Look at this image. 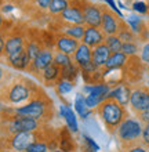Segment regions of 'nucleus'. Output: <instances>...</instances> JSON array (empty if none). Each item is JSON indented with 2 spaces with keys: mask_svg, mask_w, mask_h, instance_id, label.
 <instances>
[{
  "mask_svg": "<svg viewBox=\"0 0 149 152\" xmlns=\"http://www.w3.org/2000/svg\"><path fill=\"white\" fill-rule=\"evenodd\" d=\"M7 29H0V61L4 60V47H6V36H7Z\"/></svg>",
  "mask_w": 149,
  "mask_h": 152,
  "instance_id": "a19ab883",
  "label": "nucleus"
},
{
  "mask_svg": "<svg viewBox=\"0 0 149 152\" xmlns=\"http://www.w3.org/2000/svg\"><path fill=\"white\" fill-rule=\"evenodd\" d=\"M131 8H133L135 12L138 14H142V15H149V10H148V4L146 1H142V0H135L131 3Z\"/></svg>",
  "mask_w": 149,
  "mask_h": 152,
  "instance_id": "e433bc0d",
  "label": "nucleus"
},
{
  "mask_svg": "<svg viewBox=\"0 0 149 152\" xmlns=\"http://www.w3.org/2000/svg\"><path fill=\"white\" fill-rule=\"evenodd\" d=\"M121 152H149V148L145 147L142 142H138V144L130 145V147H127V148H123Z\"/></svg>",
  "mask_w": 149,
  "mask_h": 152,
  "instance_id": "ea45409f",
  "label": "nucleus"
},
{
  "mask_svg": "<svg viewBox=\"0 0 149 152\" xmlns=\"http://www.w3.org/2000/svg\"><path fill=\"white\" fill-rule=\"evenodd\" d=\"M52 61H54V51H52L51 48L44 47L39 53V56L31 62V66H29L28 72H31V73H33V75H36L40 77L41 71H43L46 66H49Z\"/></svg>",
  "mask_w": 149,
  "mask_h": 152,
  "instance_id": "f8f14e48",
  "label": "nucleus"
},
{
  "mask_svg": "<svg viewBox=\"0 0 149 152\" xmlns=\"http://www.w3.org/2000/svg\"><path fill=\"white\" fill-rule=\"evenodd\" d=\"M108 48L110 50V53H120L121 51V46H123V42L119 39L117 35H112V36H106L104 42Z\"/></svg>",
  "mask_w": 149,
  "mask_h": 152,
  "instance_id": "2f4dec72",
  "label": "nucleus"
},
{
  "mask_svg": "<svg viewBox=\"0 0 149 152\" xmlns=\"http://www.w3.org/2000/svg\"><path fill=\"white\" fill-rule=\"evenodd\" d=\"M44 138L43 130L40 132H21L12 136L0 137V148H8L17 152H25L28 147L36 140Z\"/></svg>",
  "mask_w": 149,
  "mask_h": 152,
  "instance_id": "423d86ee",
  "label": "nucleus"
},
{
  "mask_svg": "<svg viewBox=\"0 0 149 152\" xmlns=\"http://www.w3.org/2000/svg\"><path fill=\"white\" fill-rule=\"evenodd\" d=\"M75 86H76V84L72 83V82H69V80L60 79L58 82H57L55 86H54V88H55L57 94H58L60 97H62V96H66V94H69V93H71L73 88H75Z\"/></svg>",
  "mask_w": 149,
  "mask_h": 152,
  "instance_id": "7c9ffc66",
  "label": "nucleus"
},
{
  "mask_svg": "<svg viewBox=\"0 0 149 152\" xmlns=\"http://www.w3.org/2000/svg\"><path fill=\"white\" fill-rule=\"evenodd\" d=\"M40 93V87L24 76H10L0 87V104L4 107H21Z\"/></svg>",
  "mask_w": 149,
  "mask_h": 152,
  "instance_id": "f257e3e1",
  "label": "nucleus"
},
{
  "mask_svg": "<svg viewBox=\"0 0 149 152\" xmlns=\"http://www.w3.org/2000/svg\"><path fill=\"white\" fill-rule=\"evenodd\" d=\"M0 6H1V4H0Z\"/></svg>",
  "mask_w": 149,
  "mask_h": 152,
  "instance_id": "6e6d98bb",
  "label": "nucleus"
},
{
  "mask_svg": "<svg viewBox=\"0 0 149 152\" xmlns=\"http://www.w3.org/2000/svg\"><path fill=\"white\" fill-rule=\"evenodd\" d=\"M50 3H51V0H32V1H31V6H33L37 11L43 12V11H47Z\"/></svg>",
  "mask_w": 149,
  "mask_h": 152,
  "instance_id": "58836bf2",
  "label": "nucleus"
},
{
  "mask_svg": "<svg viewBox=\"0 0 149 152\" xmlns=\"http://www.w3.org/2000/svg\"><path fill=\"white\" fill-rule=\"evenodd\" d=\"M8 79H10V75H8V72L3 68V66H0V87H1V86H3V84L6 83Z\"/></svg>",
  "mask_w": 149,
  "mask_h": 152,
  "instance_id": "37998d69",
  "label": "nucleus"
},
{
  "mask_svg": "<svg viewBox=\"0 0 149 152\" xmlns=\"http://www.w3.org/2000/svg\"><path fill=\"white\" fill-rule=\"evenodd\" d=\"M127 1H129V3H130V1H131V0H127Z\"/></svg>",
  "mask_w": 149,
  "mask_h": 152,
  "instance_id": "603ef678",
  "label": "nucleus"
},
{
  "mask_svg": "<svg viewBox=\"0 0 149 152\" xmlns=\"http://www.w3.org/2000/svg\"><path fill=\"white\" fill-rule=\"evenodd\" d=\"M43 48H44V46H43V43H41L40 39H36V37H28L25 50H26V54H28L31 62L39 56V53H40Z\"/></svg>",
  "mask_w": 149,
  "mask_h": 152,
  "instance_id": "bb28decb",
  "label": "nucleus"
},
{
  "mask_svg": "<svg viewBox=\"0 0 149 152\" xmlns=\"http://www.w3.org/2000/svg\"><path fill=\"white\" fill-rule=\"evenodd\" d=\"M58 148L64 152H75L76 151V142L73 140L72 133L69 132V129L65 126V127L60 129L58 132Z\"/></svg>",
  "mask_w": 149,
  "mask_h": 152,
  "instance_id": "412c9836",
  "label": "nucleus"
},
{
  "mask_svg": "<svg viewBox=\"0 0 149 152\" xmlns=\"http://www.w3.org/2000/svg\"><path fill=\"white\" fill-rule=\"evenodd\" d=\"M4 3V0H0V4H3Z\"/></svg>",
  "mask_w": 149,
  "mask_h": 152,
  "instance_id": "3c124183",
  "label": "nucleus"
},
{
  "mask_svg": "<svg viewBox=\"0 0 149 152\" xmlns=\"http://www.w3.org/2000/svg\"><path fill=\"white\" fill-rule=\"evenodd\" d=\"M79 75H80V68H79L75 62H72L71 65H68V66H65V68L61 69V79L69 80V82H72V83H76Z\"/></svg>",
  "mask_w": 149,
  "mask_h": 152,
  "instance_id": "cd10ccee",
  "label": "nucleus"
},
{
  "mask_svg": "<svg viewBox=\"0 0 149 152\" xmlns=\"http://www.w3.org/2000/svg\"><path fill=\"white\" fill-rule=\"evenodd\" d=\"M127 61H129V57L123 54V53H112L110 57L108 58L106 61V64L104 66V71H119V69H123L127 64Z\"/></svg>",
  "mask_w": 149,
  "mask_h": 152,
  "instance_id": "393cba45",
  "label": "nucleus"
},
{
  "mask_svg": "<svg viewBox=\"0 0 149 152\" xmlns=\"http://www.w3.org/2000/svg\"><path fill=\"white\" fill-rule=\"evenodd\" d=\"M25 152H50L49 142L46 140V137L44 138H40V140H36L35 142H32Z\"/></svg>",
  "mask_w": 149,
  "mask_h": 152,
  "instance_id": "f704fd0d",
  "label": "nucleus"
},
{
  "mask_svg": "<svg viewBox=\"0 0 149 152\" xmlns=\"http://www.w3.org/2000/svg\"><path fill=\"white\" fill-rule=\"evenodd\" d=\"M6 64L10 65L11 68L17 69V71L28 72L29 66H31V60H29L28 54H26V50H24L22 53L11 57V58H7V60H6Z\"/></svg>",
  "mask_w": 149,
  "mask_h": 152,
  "instance_id": "b1692460",
  "label": "nucleus"
},
{
  "mask_svg": "<svg viewBox=\"0 0 149 152\" xmlns=\"http://www.w3.org/2000/svg\"><path fill=\"white\" fill-rule=\"evenodd\" d=\"M60 79H61V68L58 65L54 64V62H51L49 66H46L40 73L41 83L46 84V86H49V87L55 86L57 82Z\"/></svg>",
  "mask_w": 149,
  "mask_h": 152,
  "instance_id": "6ab92c4d",
  "label": "nucleus"
},
{
  "mask_svg": "<svg viewBox=\"0 0 149 152\" xmlns=\"http://www.w3.org/2000/svg\"><path fill=\"white\" fill-rule=\"evenodd\" d=\"M138 57H140L141 62L144 64V66H148L149 68V42L144 43V46L140 50V56Z\"/></svg>",
  "mask_w": 149,
  "mask_h": 152,
  "instance_id": "4c0bfd02",
  "label": "nucleus"
},
{
  "mask_svg": "<svg viewBox=\"0 0 149 152\" xmlns=\"http://www.w3.org/2000/svg\"><path fill=\"white\" fill-rule=\"evenodd\" d=\"M117 36L119 39L123 42V43H131V42H138L137 36L134 35V32L130 29V26L127 25L124 20L121 21V25H120V29H119V32H117Z\"/></svg>",
  "mask_w": 149,
  "mask_h": 152,
  "instance_id": "c85d7f7f",
  "label": "nucleus"
},
{
  "mask_svg": "<svg viewBox=\"0 0 149 152\" xmlns=\"http://www.w3.org/2000/svg\"><path fill=\"white\" fill-rule=\"evenodd\" d=\"M69 6V0H51L47 12L52 17H60L61 12H64V10H66V7Z\"/></svg>",
  "mask_w": 149,
  "mask_h": 152,
  "instance_id": "c756f323",
  "label": "nucleus"
},
{
  "mask_svg": "<svg viewBox=\"0 0 149 152\" xmlns=\"http://www.w3.org/2000/svg\"><path fill=\"white\" fill-rule=\"evenodd\" d=\"M80 42L79 40H75L72 37L66 36V35H62V33L55 32V44H54V50L60 53H64V54H68V56L72 57L75 54V51L77 50Z\"/></svg>",
  "mask_w": 149,
  "mask_h": 152,
  "instance_id": "4468645a",
  "label": "nucleus"
},
{
  "mask_svg": "<svg viewBox=\"0 0 149 152\" xmlns=\"http://www.w3.org/2000/svg\"><path fill=\"white\" fill-rule=\"evenodd\" d=\"M95 111H97V115L101 119V122L104 123L105 129L110 134H115L119 124L129 116L127 108L116 102L115 100H112V98L105 100Z\"/></svg>",
  "mask_w": 149,
  "mask_h": 152,
  "instance_id": "20e7f679",
  "label": "nucleus"
},
{
  "mask_svg": "<svg viewBox=\"0 0 149 152\" xmlns=\"http://www.w3.org/2000/svg\"><path fill=\"white\" fill-rule=\"evenodd\" d=\"M124 18H120L116 12L106 6H102V21H101V31L105 33V36H112L117 35L119 29H120L121 21Z\"/></svg>",
  "mask_w": 149,
  "mask_h": 152,
  "instance_id": "9d476101",
  "label": "nucleus"
},
{
  "mask_svg": "<svg viewBox=\"0 0 149 152\" xmlns=\"http://www.w3.org/2000/svg\"><path fill=\"white\" fill-rule=\"evenodd\" d=\"M51 152H64V151H61L60 148H57V149H54V151H51Z\"/></svg>",
  "mask_w": 149,
  "mask_h": 152,
  "instance_id": "09e8293b",
  "label": "nucleus"
},
{
  "mask_svg": "<svg viewBox=\"0 0 149 152\" xmlns=\"http://www.w3.org/2000/svg\"><path fill=\"white\" fill-rule=\"evenodd\" d=\"M131 87H133L131 84L126 83V82H120L110 88L108 98H112V100H115L116 102L127 108L130 102V96H131Z\"/></svg>",
  "mask_w": 149,
  "mask_h": 152,
  "instance_id": "ddd939ff",
  "label": "nucleus"
},
{
  "mask_svg": "<svg viewBox=\"0 0 149 152\" xmlns=\"http://www.w3.org/2000/svg\"><path fill=\"white\" fill-rule=\"evenodd\" d=\"M73 107H75V112H76L77 118H80V119H83V120H87L90 116L93 115V111H91V109L87 107V104H86L84 94H81V93H79L76 96Z\"/></svg>",
  "mask_w": 149,
  "mask_h": 152,
  "instance_id": "a878e982",
  "label": "nucleus"
},
{
  "mask_svg": "<svg viewBox=\"0 0 149 152\" xmlns=\"http://www.w3.org/2000/svg\"><path fill=\"white\" fill-rule=\"evenodd\" d=\"M130 109L135 116L149 109V86L148 84H134L131 87V96L129 102Z\"/></svg>",
  "mask_w": 149,
  "mask_h": 152,
  "instance_id": "0eeeda50",
  "label": "nucleus"
},
{
  "mask_svg": "<svg viewBox=\"0 0 149 152\" xmlns=\"http://www.w3.org/2000/svg\"><path fill=\"white\" fill-rule=\"evenodd\" d=\"M44 127L43 122L20 115H0V137L12 136L21 132H40Z\"/></svg>",
  "mask_w": 149,
  "mask_h": 152,
  "instance_id": "7ed1b4c3",
  "label": "nucleus"
},
{
  "mask_svg": "<svg viewBox=\"0 0 149 152\" xmlns=\"http://www.w3.org/2000/svg\"><path fill=\"white\" fill-rule=\"evenodd\" d=\"M0 152H17V151H12V149L8 148H0Z\"/></svg>",
  "mask_w": 149,
  "mask_h": 152,
  "instance_id": "49530a36",
  "label": "nucleus"
},
{
  "mask_svg": "<svg viewBox=\"0 0 149 152\" xmlns=\"http://www.w3.org/2000/svg\"><path fill=\"white\" fill-rule=\"evenodd\" d=\"M146 4H148V10H149V0H146Z\"/></svg>",
  "mask_w": 149,
  "mask_h": 152,
  "instance_id": "8fccbe9b",
  "label": "nucleus"
},
{
  "mask_svg": "<svg viewBox=\"0 0 149 152\" xmlns=\"http://www.w3.org/2000/svg\"><path fill=\"white\" fill-rule=\"evenodd\" d=\"M77 3L83 11L86 26L100 28L101 21H102V4L93 3L90 0H77Z\"/></svg>",
  "mask_w": 149,
  "mask_h": 152,
  "instance_id": "1a4fd4ad",
  "label": "nucleus"
},
{
  "mask_svg": "<svg viewBox=\"0 0 149 152\" xmlns=\"http://www.w3.org/2000/svg\"><path fill=\"white\" fill-rule=\"evenodd\" d=\"M4 1H7V3H15L17 0H4Z\"/></svg>",
  "mask_w": 149,
  "mask_h": 152,
  "instance_id": "de8ad7c7",
  "label": "nucleus"
},
{
  "mask_svg": "<svg viewBox=\"0 0 149 152\" xmlns=\"http://www.w3.org/2000/svg\"><path fill=\"white\" fill-rule=\"evenodd\" d=\"M127 25L130 26V29L134 32V35L137 36L138 42H145V40L149 39V28L148 24L145 21L140 18L137 15H131L127 18Z\"/></svg>",
  "mask_w": 149,
  "mask_h": 152,
  "instance_id": "2eb2a0df",
  "label": "nucleus"
},
{
  "mask_svg": "<svg viewBox=\"0 0 149 152\" xmlns=\"http://www.w3.org/2000/svg\"><path fill=\"white\" fill-rule=\"evenodd\" d=\"M148 86H149V82H148Z\"/></svg>",
  "mask_w": 149,
  "mask_h": 152,
  "instance_id": "5fc2aeb1",
  "label": "nucleus"
},
{
  "mask_svg": "<svg viewBox=\"0 0 149 152\" xmlns=\"http://www.w3.org/2000/svg\"><path fill=\"white\" fill-rule=\"evenodd\" d=\"M110 50L108 48V46L105 43L100 44L97 47L91 48V60H93V64L100 69H104L105 64H106V61L108 58L110 57Z\"/></svg>",
  "mask_w": 149,
  "mask_h": 152,
  "instance_id": "5701e85b",
  "label": "nucleus"
},
{
  "mask_svg": "<svg viewBox=\"0 0 149 152\" xmlns=\"http://www.w3.org/2000/svg\"><path fill=\"white\" fill-rule=\"evenodd\" d=\"M81 142H83V152H98L100 151V145L93 137L89 134H83L81 136Z\"/></svg>",
  "mask_w": 149,
  "mask_h": 152,
  "instance_id": "473e14b6",
  "label": "nucleus"
},
{
  "mask_svg": "<svg viewBox=\"0 0 149 152\" xmlns=\"http://www.w3.org/2000/svg\"><path fill=\"white\" fill-rule=\"evenodd\" d=\"M141 142L145 145V147H148V148H149V123L144 124V130H142Z\"/></svg>",
  "mask_w": 149,
  "mask_h": 152,
  "instance_id": "79ce46f5",
  "label": "nucleus"
},
{
  "mask_svg": "<svg viewBox=\"0 0 149 152\" xmlns=\"http://www.w3.org/2000/svg\"><path fill=\"white\" fill-rule=\"evenodd\" d=\"M148 69H149V68H148Z\"/></svg>",
  "mask_w": 149,
  "mask_h": 152,
  "instance_id": "4d7b16f0",
  "label": "nucleus"
},
{
  "mask_svg": "<svg viewBox=\"0 0 149 152\" xmlns=\"http://www.w3.org/2000/svg\"><path fill=\"white\" fill-rule=\"evenodd\" d=\"M142 130H144V123L138 119L135 115H129L126 118L119 127L115 132L117 141L120 142L121 149L127 148L130 145L138 144L141 142V137H142Z\"/></svg>",
  "mask_w": 149,
  "mask_h": 152,
  "instance_id": "39448f33",
  "label": "nucleus"
},
{
  "mask_svg": "<svg viewBox=\"0 0 149 152\" xmlns=\"http://www.w3.org/2000/svg\"><path fill=\"white\" fill-rule=\"evenodd\" d=\"M86 25H72V24H65V22H58V29L57 32L66 35V36L72 37L75 40L81 42L83 36H84Z\"/></svg>",
  "mask_w": 149,
  "mask_h": 152,
  "instance_id": "4be33fe9",
  "label": "nucleus"
},
{
  "mask_svg": "<svg viewBox=\"0 0 149 152\" xmlns=\"http://www.w3.org/2000/svg\"><path fill=\"white\" fill-rule=\"evenodd\" d=\"M4 25H6V18H4L3 12L0 11V29H3V28H4Z\"/></svg>",
  "mask_w": 149,
  "mask_h": 152,
  "instance_id": "a18cd8bd",
  "label": "nucleus"
},
{
  "mask_svg": "<svg viewBox=\"0 0 149 152\" xmlns=\"http://www.w3.org/2000/svg\"><path fill=\"white\" fill-rule=\"evenodd\" d=\"M105 33L101 31V28H94V26H86L84 36L81 39V43L89 46L90 48H94L102 44L105 42Z\"/></svg>",
  "mask_w": 149,
  "mask_h": 152,
  "instance_id": "a211bd4d",
  "label": "nucleus"
},
{
  "mask_svg": "<svg viewBox=\"0 0 149 152\" xmlns=\"http://www.w3.org/2000/svg\"><path fill=\"white\" fill-rule=\"evenodd\" d=\"M140 44L138 42H131V43H123L121 46V53L129 57H137L140 54Z\"/></svg>",
  "mask_w": 149,
  "mask_h": 152,
  "instance_id": "c9c22d12",
  "label": "nucleus"
},
{
  "mask_svg": "<svg viewBox=\"0 0 149 152\" xmlns=\"http://www.w3.org/2000/svg\"><path fill=\"white\" fill-rule=\"evenodd\" d=\"M58 21L72 25H84L83 11H81L77 0H69V6L66 7V10H64V12H61Z\"/></svg>",
  "mask_w": 149,
  "mask_h": 152,
  "instance_id": "9b49d317",
  "label": "nucleus"
},
{
  "mask_svg": "<svg viewBox=\"0 0 149 152\" xmlns=\"http://www.w3.org/2000/svg\"><path fill=\"white\" fill-rule=\"evenodd\" d=\"M137 118L140 120H141L144 124H146V123H149V109L148 111H145V112H142V113H140V115H137Z\"/></svg>",
  "mask_w": 149,
  "mask_h": 152,
  "instance_id": "c03bdc74",
  "label": "nucleus"
},
{
  "mask_svg": "<svg viewBox=\"0 0 149 152\" xmlns=\"http://www.w3.org/2000/svg\"><path fill=\"white\" fill-rule=\"evenodd\" d=\"M55 65H58L61 69L65 68V66H68L73 62V58L68 54H64V53H60V51H55L54 50V61H52Z\"/></svg>",
  "mask_w": 149,
  "mask_h": 152,
  "instance_id": "72a5a7b5",
  "label": "nucleus"
},
{
  "mask_svg": "<svg viewBox=\"0 0 149 152\" xmlns=\"http://www.w3.org/2000/svg\"><path fill=\"white\" fill-rule=\"evenodd\" d=\"M26 42H28V36L24 32H21L18 29H11L7 32L6 36V47H4V61L7 58L20 54L25 50L26 47Z\"/></svg>",
  "mask_w": 149,
  "mask_h": 152,
  "instance_id": "6e6552de",
  "label": "nucleus"
},
{
  "mask_svg": "<svg viewBox=\"0 0 149 152\" xmlns=\"http://www.w3.org/2000/svg\"><path fill=\"white\" fill-rule=\"evenodd\" d=\"M110 88H112V86L108 84L106 82L97 83V84H84L83 86V93L86 96H91L94 98L100 100L101 102H104L105 100H108Z\"/></svg>",
  "mask_w": 149,
  "mask_h": 152,
  "instance_id": "dca6fc26",
  "label": "nucleus"
},
{
  "mask_svg": "<svg viewBox=\"0 0 149 152\" xmlns=\"http://www.w3.org/2000/svg\"><path fill=\"white\" fill-rule=\"evenodd\" d=\"M72 58H73V62L80 68V71L84 69L87 65H90L93 62V60H91V48L80 42V44H79L77 50L75 51V54L72 56Z\"/></svg>",
  "mask_w": 149,
  "mask_h": 152,
  "instance_id": "aec40b11",
  "label": "nucleus"
},
{
  "mask_svg": "<svg viewBox=\"0 0 149 152\" xmlns=\"http://www.w3.org/2000/svg\"><path fill=\"white\" fill-rule=\"evenodd\" d=\"M148 28H149V22H148Z\"/></svg>",
  "mask_w": 149,
  "mask_h": 152,
  "instance_id": "864d4df0",
  "label": "nucleus"
},
{
  "mask_svg": "<svg viewBox=\"0 0 149 152\" xmlns=\"http://www.w3.org/2000/svg\"><path fill=\"white\" fill-rule=\"evenodd\" d=\"M52 107H54L52 101L40 90V93L36 97H33L31 101H28L26 104L21 105V107L11 108V107L1 105L0 107V115L28 116V118H33V119L44 123V122L51 119V116L54 115V108Z\"/></svg>",
  "mask_w": 149,
  "mask_h": 152,
  "instance_id": "f03ea898",
  "label": "nucleus"
},
{
  "mask_svg": "<svg viewBox=\"0 0 149 152\" xmlns=\"http://www.w3.org/2000/svg\"><path fill=\"white\" fill-rule=\"evenodd\" d=\"M60 115H61V118L65 120V124H66V127L69 129V132L72 133V134H77V133H79L77 115H76V112L71 108V105L62 102V104L60 105Z\"/></svg>",
  "mask_w": 149,
  "mask_h": 152,
  "instance_id": "f3484780",
  "label": "nucleus"
}]
</instances>
